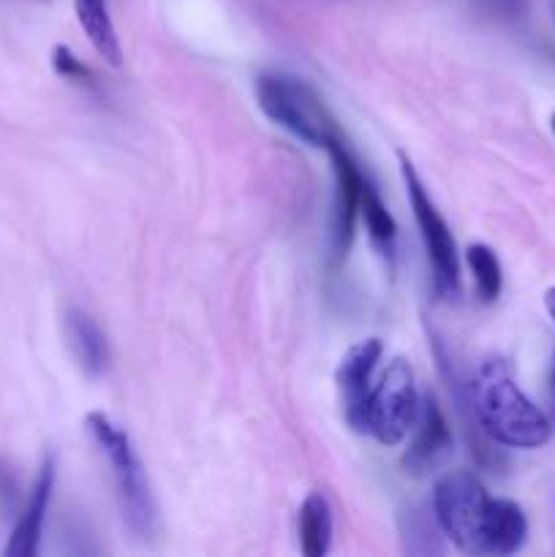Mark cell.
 Wrapping results in <instances>:
<instances>
[{"label": "cell", "mask_w": 555, "mask_h": 557, "mask_svg": "<svg viewBox=\"0 0 555 557\" xmlns=\"http://www.w3.org/2000/svg\"><path fill=\"white\" fill-rule=\"evenodd\" d=\"M433 520L468 555H515L528 539V520L520 506L493 498L468 471H449L435 482Z\"/></svg>", "instance_id": "6da1fadb"}, {"label": "cell", "mask_w": 555, "mask_h": 557, "mask_svg": "<svg viewBox=\"0 0 555 557\" xmlns=\"http://www.w3.org/2000/svg\"><path fill=\"white\" fill-rule=\"evenodd\" d=\"M473 417L490 441L509 449H539L550 441V419L517 386L504 359H488L471 384Z\"/></svg>", "instance_id": "7a4b0ae2"}, {"label": "cell", "mask_w": 555, "mask_h": 557, "mask_svg": "<svg viewBox=\"0 0 555 557\" xmlns=\"http://www.w3.org/2000/svg\"><path fill=\"white\" fill-rule=\"evenodd\" d=\"M256 103L272 123L310 147L326 150L332 141L343 136L337 120L332 117L319 92L292 74H281V71L261 74L256 79Z\"/></svg>", "instance_id": "3957f363"}, {"label": "cell", "mask_w": 555, "mask_h": 557, "mask_svg": "<svg viewBox=\"0 0 555 557\" xmlns=\"http://www.w3.org/2000/svg\"><path fill=\"white\" fill-rule=\"evenodd\" d=\"M85 428L90 433L92 444L98 446L112 468L114 487H118L120 509L123 520L139 539H150L156 533V504H152L150 482L141 468L139 455L131 444L128 433L120 424H114L107 413L92 411L85 417Z\"/></svg>", "instance_id": "277c9868"}, {"label": "cell", "mask_w": 555, "mask_h": 557, "mask_svg": "<svg viewBox=\"0 0 555 557\" xmlns=\"http://www.w3.org/2000/svg\"><path fill=\"white\" fill-rule=\"evenodd\" d=\"M419 406H422V397L414 384L411 364L397 357L384 370L379 384L370 386L351 428L359 433H368L379 444L397 446L411 433L419 417Z\"/></svg>", "instance_id": "5b68a950"}, {"label": "cell", "mask_w": 555, "mask_h": 557, "mask_svg": "<svg viewBox=\"0 0 555 557\" xmlns=\"http://www.w3.org/2000/svg\"><path fill=\"white\" fill-rule=\"evenodd\" d=\"M400 174L403 183H406L408 205H411L414 221L419 226V237H422L424 250H428V261L433 267V281L444 297H455L457 288H460V259H457V245L452 237L449 226L441 218V212L435 210L433 199H430L428 188L419 180L417 169L400 152Z\"/></svg>", "instance_id": "8992f818"}, {"label": "cell", "mask_w": 555, "mask_h": 557, "mask_svg": "<svg viewBox=\"0 0 555 557\" xmlns=\"http://www.w3.org/2000/svg\"><path fill=\"white\" fill-rule=\"evenodd\" d=\"M326 156L332 161V174H335V210H332V234H335V250L346 256V250L354 243V228L359 218V199L362 188L368 183V174L354 158L351 147L346 139H335L326 147Z\"/></svg>", "instance_id": "52a82bcc"}, {"label": "cell", "mask_w": 555, "mask_h": 557, "mask_svg": "<svg viewBox=\"0 0 555 557\" xmlns=\"http://www.w3.org/2000/svg\"><path fill=\"white\" fill-rule=\"evenodd\" d=\"M408 435H411V441H408V449L403 455V468L411 476H428V473L439 471L446 457L452 455L455 438H452L449 422H446L444 411L433 395L422 397L419 417Z\"/></svg>", "instance_id": "ba28073f"}, {"label": "cell", "mask_w": 555, "mask_h": 557, "mask_svg": "<svg viewBox=\"0 0 555 557\" xmlns=\"http://www.w3.org/2000/svg\"><path fill=\"white\" fill-rule=\"evenodd\" d=\"M384 346H381L379 337H368V341H359L357 346L348 348L343 354L341 364H337V389H341L343 411H346V422L351 424L354 417L362 408L365 397H368L370 386H373V373L375 364H379Z\"/></svg>", "instance_id": "9c48e42d"}, {"label": "cell", "mask_w": 555, "mask_h": 557, "mask_svg": "<svg viewBox=\"0 0 555 557\" xmlns=\"http://www.w3.org/2000/svg\"><path fill=\"white\" fill-rule=\"evenodd\" d=\"M54 487V462L52 457H47L38 471L36 484H33V493L27 498L25 511L16 520L14 531H11L9 544H5V555L9 557H33L38 553V542H41L44 520H47L49 498H52Z\"/></svg>", "instance_id": "30bf717a"}, {"label": "cell", "mask_w": 555, "mask_h": 557, "mask_svg": "<svg viewBox=\"0 0 555 557\" xmlns=\"http://www.w3.org/2000/svg\"><path fill=\"white\" fill-rule=\"evenodd\" d=\"M65 337H69V348L79 368L85 370L90 379L107 373L109 368V343L98 321L92 319L87 310L71 308L65 313Z\"/></svg>", "instance_id": "8fae6325"}, {"label": "cell", "mask_w": 555, "mask_h": 557, "mask_svg": "<svg viewBox=\"0 0 555 557\" xmlns=\"http://www.w3.org/2000/svg\"><path fill=\"white\" fill-rule=\"evenodd\" d=\"M76 20L85 30L87 41L98 52V58L107 60L112 69L123 65V49H120L118 30H114L112 14H109L107 0H74Z\"/></svg>", "instance_id": "7c38bea8"}, {"label": "cell", "mask_w": 555, "mask_h": 557, "mask_svg": "<svg viewBox=\"0 0 555 557\" xmlns=\"http://www.w3.org/2000/svg\"><path fill=\"white\" fill-rule=\"evenodd\" d=\"M297 533L303 555L324 557L332 547V509L321 493H310L299 506Z\"/></svg>", "instance_id": "4fadbf2b"}, {"label": "cell", "mask_w": 555, "mask_h": 557, "mask_svg": "<svg viewBox=\"0 0 555 557\" xmlns=\"http://www.w3.org/2000/svg\"><path fill=\"white\" fill-rule=\"evenodd\" d=\"M359 218L365 221L370 243L379 248V253L384 256V259L392 261V256H395L397 223L395 218H392V212L386 210L384 201H381L379 190H375V185L370 183V177L362 188V199H359Z\"/></svg>", "instance_id": "5bb4252c"}, {"label": "cell", "mask_w": 555, "mask_h": 557, "mask_svg": "<svg viewBox=\"0 0 555 557\" xmlns=\"http://www.w3.org/2000/svg\"><path fill=\"white\" fill-rule=\"evenodd\" d=\"M468 270L473 275V286L482 302H495L504 288V272H501V261L488 245H471L466 250Z\"/></svg>", "instance_id": "9a60e30c"}, {"label": "cell", "mask_w": 555, "mask_h": 557, "mask_svg": "<svg viewBox=\"0 0 555 557\" xmlns=\"http://www.w3.org/2000/svg\"><path fill=\"white\" fill-rule=\"evenodd\" d=\"M52 65H54V71H58V74L63 76V79L76 82V85H87V87H90L92 82H96L92 71L87 69V65L82 63V60L76 58V54L71 52L69 47H54L52 49Z\"/></svg>", "instance_id": "2e32d148"}, {"label": "cell", "mask_w": 555, "mask_h": 557, "mask_svg": "<svg viewBox=\"0 0 555 557\" xmlns=\"http://www.w3.org/2000/svg\"><path fill=\"white\" fill-rule=\"evenodd\" d=\"M547 397H550V406H553V413H555V354H553V364H550V379H547Z\"/></svg>", "instance_id": "e0dca14e"}, {"label": "cell", "mask_w": 555, "mask_h": 557, "mask_svg": "<svg viewBox=\"0 0 555 557\" xmlns=\"http://www.w3.org/2000/svg\"><path fill=\"white\" fill-rule=\"evenodd\" d=\"M544 308H547V313L553 315L555 321V286L547 288V294H544Z\"/></svg>", "instance_id": "ac0fdd59"}, {"label": "cell", "mask_w": 555, "mask_h": 557, "mask_svg": "<svg viewBox=\"0 0 555 557\" xmlns=\"http://www.w3.org/2000/svg\"><path fill=\"white\" fill-rule=\"evenodd\" d=\"M550 128H553V134H555V114H553V120H550Z\"/></svg>", "instance_id": "d6986e66"}, {"label": "cell", "mask_w": 555, "mask_h": 557, "mask_svg": "<svg viewBox=\"0 0 555 557\" xmlns=\"http://www.w3.org/2000/svg\"><path fill=\"white\" fill-rule=\"evenodd\" d=\"M553 11H555V3H553Z\"/></svg>", "instance_id": "ffe728a7"}]
</instances>
